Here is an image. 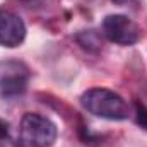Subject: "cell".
<instances>
[{
  "label": "cell",
  "instance_id": "4",
  "mask_svg": "<svg viewBox=\"0 0 147 147\" xmlns=\"http://www.w3.org/2000/svg\"><path fill=\"white\" fill-rule=\"evenodd\" d=\"M26 39V24L12 10H0V46L17 48Z\"/></svg>",
  "mask_w": 147,
  "mask_h": 147
},
{
  "label": "cell",
  "instance_id": "3",
  "mask_svg": "<svg viewBox=\"0 0 147 147\" xmlns=\"http://www.w3.org/2000/svg\"><path fill=\"white\" fill-rule=\"evenodd\" d=\"M101 31L108 41L115 43V45H121V46L135 45L142 34L140 28L128 16H123V14L106 16L101 24Z\"/></svg>",
  "mask_w": 147,
  "mask_h": 147
},
{
  "label": "cell",
  "instance_id": "5",
  "mask_svg": "<svg viewBox=\"0 0 147 147\" xmlns=\"http://www.w3.org/2000/svg\"><path fill=\"white\" fill-rule=\"evenodd\" d=\"M3 70L0 72V94L5 98L19 96L28 87V69L22 63H5L2 65Z\"/></svg>",
  "mask_w": 147,
  "mask_h": 147
},
{
  "label": "cell",
  "instance_id": "8",
  "mask_svg": "<svg viewBox=\"0 0 147 147\" xmlns=\"http://www.w3.org/2000/svg\"><path fill=\"white\" fill-rule=\"evenodd\" d=\"M7 137H9V123L0 118V139H7Z\"/></svg>",
  "mask_w": 147,
  "mask_h": 147
},
{
  "label": "cell",
  "instance_id": "6",
  "mask_svg": "<svg viewBox=\"0 0 147 147\" xmlns=\"http://www.w3.org/2000/svg\"><path fill=\"white\" fill-rule=\"evenodd\" d=\"M75 41L87 51H98L101 50L103 43H101V36L99 33L96 31H80L77 36H75Z\"/></svg>",
  "mask_w": 147,
  "mask_h": 147
},
{
  "label": "cell",
  "instance_id": "9",
  "mask_svg": "<svg viewBox=\"0 0 147 147\" xmlns=\"http://www.w3.org/2000/svg\"><path fill=\"white\" fill-rule=\"evenodd\" d=\"M111 2H115V3H125V2H128V0H111Z\"/></svg>",
  "mask_w": 147,
  "mask_h": 147
},
{
  "label": "cell",
  "instance_id": "1",
  "mask_svg": "<svg viewBox=\"0 0 147 147\" xmlns=\"http://www.w3.org/2000/svg\"><path fill=\"white\" fill-rule=\"evenodd\" d=\"M80 105L87 113L103 120H111V121L127 120L130 115L128 103L118 92L106 87L87 89L80 96Z\"/></svg>",
  "mask_w": 147,
  "mask_h": 147
},
{
  "label": "cell",
  "instance_id": "7",
  "mask_svg": "<svg viewBox=\"0 0 147 147\" xmlns=\"http://www.w3.org/2000/svg\"><path fill=\"white\" fill-rule=\"evenodd\" d=\"M135 120H137L139 127H142L144 130H147V108L140 101L135 103Z\"/></svg>",
  "mask_w": 147,
  "mask_h": 147
},
{
  "label": "cell",
  "instance_id": "2",
  "mask_svg": "<svg viewBox=\"0 0 147 147\" xmlns=\"http://www.w3.org/2000/svg\"><path fill=\"white\" fill-rule=\"evenodd\" d=\"M57 135V125L39 113H26L21 120L19 139L22 147H53Z\"/></svg>",
  "mask_w": 147,
  "mask_h": 147
}]
</instances>
